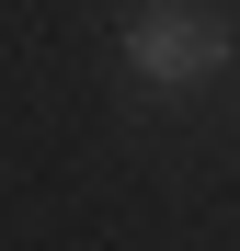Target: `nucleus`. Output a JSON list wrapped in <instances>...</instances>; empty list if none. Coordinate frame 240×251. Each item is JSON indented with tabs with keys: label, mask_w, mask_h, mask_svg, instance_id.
Segmentation results:
<instances>
[{
	"label": "nucleus",
	"mask_w": 240,
	"mask_h": 251,
	"mask_svg": "<svg viewBox=\"0 0 240 251\" xmlns=\"http://www.w3.org/2000/svg\"><path fill=\"white\" fill-rule=\"evenodd\" d=\"M126 69L149 80V92H194V80L229 69V23H217V12H149V23L126 34Z\"/></svg>",
	"instance_id": "f257e3e1"
}]
</instances>
